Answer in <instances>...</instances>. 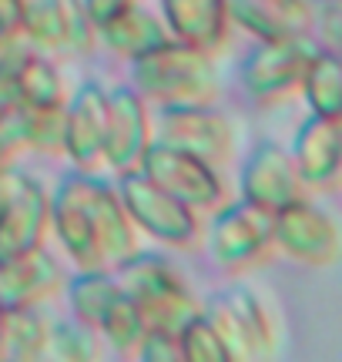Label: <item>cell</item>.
<instances>
[{"label":"cell","instance_id":"cell-1","mask_svg":"<svg viewBox=\"0 0 342 362\" xmlns=\"http://www.w3.org/2000/svg\"><path fill=\"white\" fill-rule=\"evenodd\" d=\"M128 64H131V88L151 107L218 101L222 81H218L215 54L198 51L191 44L168 37L155 51L141 54Z\"/></svg>","mask_w":342,"mask_h":362},{"label":"cell","instance_id":"cell-2","mask_svg":"<svg viewBox=\"0 0 342 362\" xmlns=\"http://www.w3.org/2000/svg\"><path fill=\"white\" fill-rule=\"evenodd\" d=\"M114 279H118L121 292L131 298L134 309L141 312L148 332L178 336V329L201 312V302L195 298V292L188 288L182 272L165 255L138 248L131 259L114 265Z\"/></svg>","mask_w":342,"mask_h":362},{"label":"cell","instance_id":"cell-3","mask_svg":"<svg viewBox=\"0 0 342 362\" xmlns=\"http://www.w3.org/2000/svg\"><path fill=\"white\" fill-rule=\"evenodd\" d=\"M114 192H118L128 218L134 221V228L145 232L148 238H155L168 248H182V252H195L201 245L205 218L191 211L184 202H178L175 194L158 188L151 178H145L141 171L118 175Z\"/></svg>","mask_w":342,"mask_h":362},{"label":"cell","instance_id":"cell-4","mask_svg":"<svg viewBox=\"0 0 342 362\" xmlns=\"http://www.w3.org/2000/svg\"><path fill=\"white\" fill-rule=\"evenodd\" d=\"M201 315L218 332L238 362H272L278 352V332L262 298L245 285H232L222 296L201 302Z\"/></svg>","mask_w":342,"mask_h":362},{"label":"cell","instance_id":"cell-5","mask_svg":"<svg viewBox=\"0 0 342 362\" xmlns=\"http://www.w3.org/2000/svg\"><path fill=\"white\" fill-rule=\"evenodd\" d=\"M208 218L205 228V245L215 265H222L225 272H245L255 269L259 262H265L276 245H272V211H265L259 205H249L242 198H228L225 205H218Z\"/></svg>","mask_w":342,"mask_h":362},{"label":"cell","instance_id":"cell-6","mask_svg":"<svg viewBox=\"0 0 342 362\" xmlns=\"http://www.w3.org/2000/svg\"><path fill=\"white\" fill-rule=\"evenodd\" d=\"M155 138L175 144L188 155L208 161L211 168L222 171L235 158L238 128L232 117L222 115L215 104H168L155 107Z\"/></svg>","mask_w":342,"mask_h":362},{"label":"cell","instance_id":"cell-7","mask_svg":"<svg viewBox=\"0 0 342 362\" xmlns=\"http://www.w3.org/2000/svg\"><path fill=\"white\" fill-rule=\"evenodd\" d=\"M312 51L316 44L309 37L255 40L238 67V81H242V90L249 94V101L259 107H272V104L295 98Z\"/></svg>","mask_w":342,"mask_h":362},{"label":"cell","instance_id":"cell-8","mask_svg":"<svg viewBox=\"0 0 342 362\" xmlns=\"http://www.w3.org/2000/svg\"><path fill=\"white\" fill-rule=\"evenodd\" d=\"M138 171L155 181L158 188H165L168 194H175L178 202H184L191 211H198L201 218L228 202L222 171L211 168L201 158L182 151V148H175V144L158 141V138L148 144Z\"/></svg>","mask_w":342,"mask_h":362},{"label":"cell","instance_id":"cell-9","mask_svg":"<svg viewBox=\"0 0 342 362\" xmlns=\"http://www.w3.org/2000/svg\"><path fill=\"white\" fill-rule=\"evenodd\" d=\"M272 245L299 265L329 269L342 255V235L326 208H319L309 198H299L272 215Z\"/></svg>","mask_w":342,"mask_h":362},{"label":"cell","instance_id":"cell-10","mask_svg":"<svg viewBox=\"0 0 342 362\" xmlns=\"http://www.w3.org/2000/svg\"><path fill=\"white\" fill-rule=\"evenodd\" d=\"M155 141L151 104L131 88L114 84L107 88V117H105V168L114 175L138 171L148 144Z\"/></svg>","mask_w":342,"mask_h":362},{"label":"cell","instance_id":"cell-11","mask_svg":"<svg viewBox=\"0 0 342 362\" xmlns=\"http://www.w3.org/2000/svg\"><path fill=\"white\" fill-rule=\"evenodd\" d=\"M305 185L295 171L289 148L278 141H259L249 151V158L242 161L238 171V198L259 205L265 211H282L285 205L305 198Z\"/></svg>","mask_w":342,"mask_h":362},{"label":"cell","instance_id":"cell-12","mask_svg":"<svg viewBox=\"0 0 342 362\" xmlns=\"http://www.w3.org/2000/svg\"><path fill=\"white\" fill-rule=\"evenodd\" d=\"M81 198H84V208H88V218H91L94 228V242H98V252H101L107 269L131 259L141 248L138 245V228L121 205L114 181L101 178V171H81Z\"/></svg>","mask_w":342,"mask_h":362},{"label":"cell","instance_id":"cell-13","mask_svg":"<svg viewBox=\"0 0 342 362\" xmlns=\"http://www.w3.org/2000/svg\"><path fill=\"white\" fill-rule=\"evenodd\" d=\"M305 192H336L342 178V117L309 115L289 144Z\"/></svg>","mask_w":342,"mask_h":362},{"label":"cell","instance_id":"cell-14","mask_svg":"<svg viewBox=\"0 0 342 362\" xmlns=\"http://www.w3.org/2000/svg\"><path fill=\"white\" fill-rule=\"evenodd\" d=\"M64 158L78 171L105 168V117H107V88L98 81H84L64 101Z\"/></svg>","mask_w":342,"mask_h":362},{"label":"cell","instance_id":"cell-15","mask_svg":"<svg viewBox=\"0 0 342 362\" xmlns=\"http://www.w3.org/2000/svg\"><path fill=\"white\" fill-rule=\"evenodd\" d=\"M64 269L47 245L20 252L13 259L0 262V302L7 309L24 305H47L64 288Z\"/></svg>","mask_w":342,"mask_h":362},{"label":"cell","instance_id":"cell-16","mask_svg":"<svg viewBox=\"0 0 342 362\" xmlns=\"http://www.w3.org/2000/svg\"><path fill=\"white\" fill-rule=\"evenodd\" d=\"M47 235H51V192L27 175L17 194L0 211V262L47 245Z\"/></svg>","mask_w":342,"mask_h":362},{"label":"cell","instance_id":"cell-17","mask_svg":"<svg viewBox=\"0 0 342 362\" xmlns=\"http://www.w3.org/2000/svg\"><path fill=\"white\" fill-rule=\"evenodd\" d=\"M158 17L168 37L198 51L218 54L228 44V0H158Z\"/></svg>","mask_w":342,"mask_h":362},{"label":"cell","instance_id":"cell-18","mask_svg":"<svg viewBox=\"0 0 342 362\" xmlns=\"http://www.w3.org/2000/svg\"><path fill=\"white\" fill-rule=\"evenodd\" d=\"M228 21L252 40L309 37L312 7L309 0H228Z\"/></svg>","mask_w":342,"mask_h":362},{"label":"cell","instance_id":"cell-19","mask_svg":"<svg viewBox=\"0 0 342 362\" xmlns=\"http://www.w3.org/2000/svg\"><path fill=\"white\" fill-rule=\"evenodd\" d=\"M165 40H168V30L161 24L158 11H148L138 0L98 27V44H105L107 51L118 54L121 61H134L141 54L155 51Z\"/></svg>","mask_w":342,"mask_h":362},{"label":"cell","instance_id":"cell-20","mask_svg":"<svg viewBox=\"0 0 342 362\" xmlns=\"http://www.w3.org/2000/svg\"><path fill=\"white\" fill-rule=\"evenodd\" d=\"M51 325L54 319L47 305L7 309V332H4V356H0V362H47Z\"/></svg>","mask_w":342,"mask_h":362},{"label":"cell","instance_id":"cell-21","mask_svg":"<svg viewBox=\"0 0 342 362\" xmlns=\"http://www.w3.org/2000/svg\"><path fill=\"white\" fill-rule=\"evenodd\" d=\"M67 296V309H71V319L78 322H88L98 329V322L105 319V312L111 309V302L121 296V285L114 279V269H78V275L64 279V288Z\"/></svg>","mask_w":342,"mask_h":362},{"label":"cell","instance_id":"cell-22","mask_svg":"<svg viewBox=\"0 0 342 362\" xmlns=\"http://www.w3.org/2000/svg\"><path fill=\"white\" fill-rule=\"evenodd\" d=\"M309 115L342 117V61L336 51L316 47L305 64L302 84H299Z\"/></svg>","mask_w":342,"mask_h":362},{"label":"cell","instance_id":"cell-23","mask_svg":"<svg viewBox=\"0 0 342 362\" xmlns=\"http://www.w3.org/2000/svg\"><path fill=\"white\" fill-rule=\"evenodd\" d=\"M17 98L24 107H57L67 101V84L61 67L51 54H27V61L17 67Z\"/></svg>","mask_w":342,"mask_h":362},{"label":"cell","instance_id":"cell-24","mask_svg":"<svg viewBox=\"0 0 342 362\" xmlns=\"http://www.w3.org/2000/svg\"><path fill=\"white\" fill-rule=\"evenodd\" d=\"M98 332L105 339L107 352H114L121 359H134L138 349H141V342L148 339V325L141 319V312L131 305V298L121 292L111 302V309L105 312V319L98 322Z\"/></svg>","mask_w":342,"mask_h":362},{"label":"cell","instance_id":"cell-25","mask_svg":"<svg viewBox=\"0 0 342 362\" xmlns=\"http://www.w3.org/2000/svg\"><path fill=\"white\" fill-rule=\"evenodd\" d=\"M105 339L88 322L78 319H54L47 362H105Z\"/></svg>","mask_w":342,"mask_h":362},{"label":"cell","instance_id":"cell-26","mask_svg":"<svg viewBox=\"0 0 342 362\" xmlns=\"http://www.w3.org/2000/svg\"><path fill=\"white\" fill-rule=\"evenodd\" d=\"M20 37L34 54H61L64 51V30H61V11L57 0H27Z\"/></svg>","mask_w":342,"mask_h":362},{"label":"cell","instance_id":"cell-27","mask_svg":"<svg viewBox=\"0 0 342 362\" xmlns=\"http://www.w3.org/2000/svg\"><path fill=\"white\" fill-rule=\"evenodd\" d=\"M64 104L57 107H24V151L47 158L64 155Z\"/></svg>","mask_w":342,"mask_h":362},{"label":"cell","instance_id":"cell-28","mask_svg":"<svg viewBox=\"0 0 342 362\" xmlns=\"http://www.w3.org/2000/svg\"><path fill=\"white\" fill-rule=\"evenodd\" d=\"M175 339H178L182 362H238L201 312H198L191 322H184Z\"/></svg>","mask_w":342,"mask_h":362},{"label":"cell","instance_id":"cell-29","mask_svg":"<svg viewBox=\"0 0 342 362\" xmlns=\"http://www.w3.org/2000/svg\"><path fill=\"white\" fill-rule=\"evenodd\" d=\"M61 11V30H64V51L67 54H91L98 47V24L84 11L81 0H57Z\"/></svg>","mask_w":342,"mask_h":362},{"label":"cell","instance_id":"cell-30","mask_svg":"<svg viewBox=\"0 0 342 362\" xmlns=\"http://www.w3.org/2000/svg\"><path fill=\"white\" fill-rule=\"evenodd\" d=\"M312 7V30L309 37L316 47L342 51V0H309Z\"/></svg>","mask_w":342,"mask_h":362},{"label":"cell","instance_id":"cell-31","mask_svg":"<svg viewBox=\"0 0 342 362\" xmlns=\"http://www.w3.org/2000/svg\"><path fill=\"white\" fill-rule=\"evenodd\" d=\"M24 155V104L0 117V168H7Z\"/></svg>","mask_w":342,"mask_h":362},{"label":"cell","instance_id":"cell-32","mask_svg":"<svg viewBox=\"0 0 342 362\" xmlns=\"http://www.w3.org/2000/svg\"><path fill=\"white\" fill-rule=\"evenodd\" d=\"M138 362H182L178 352V339L168 332H148V339L141 342V349L134 356Z\"/></svg>","mask_w":342,"mask_h":362},{"label":"cell","instance_id":"cell-33","mask_svg":"<svg viewBox=\"0 0 342 362\" xmlns=\"http://www.w3.org/2000/svg\"><path fill=\"white\" fill-rule=\"evenodd\" d=\"M24 7H27V0H0V44L20 37Z\"/></svg>","mask_w":342,"mask_h":362},{"label":"cell","instance_id":"cell-34","mask_svg":"<svg viewBox=\"0 0 342 362\" xmlns=\"http://www.w3.org/2000/svg\"><path fill=\"white\" fill-rule=\"evenodd\" d=\"M81 4H84V11L91 13L94 24L101 27L107 17H114V13L124 11V7H128V4H134V0H81Z\"/></svg>","mask_w":342,"mask_h":362},{"label":"cell","instance_id":"cell-35","mask_svg":"<svg viewBox=\"0 0 342 362\" xmlns=\"http://www.w3.org/2000/svg\"><path fill=\"white\" fill-rule=\"evenodd\" d=\"M24 178H27V171H20L17 165L0 168V211H4V205H7L13 194H17V188L24 185Z\"/></svg>","mask_w":342,"mask_h":362},{"label":"cell","instance_id":"cell-36","mask_svg":"<svg viewBox=\"0 0 342 362\" xmlns=\"http://www.w3.org/2000/svg\"><path fill=\"white\" fill-rule=\"evenodd\" d=\"M4 332H7V305L0 302V356H4Z\"/></svg>","mask_w":342,"mask_h":362}]
</instances>
